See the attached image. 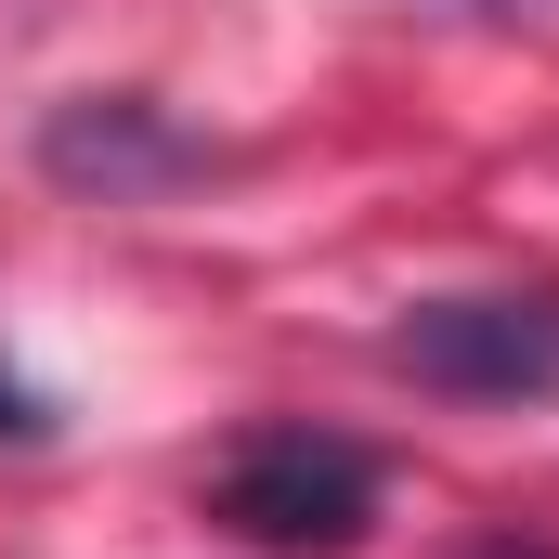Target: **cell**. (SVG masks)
<instances>
[{"label":"cell","instance_id":"cell-1","mask_svg":"<svg viewBox=\"0 0 559 559\" xmlns=\"http://www.w3.org/2000/svg\"><path fill=\"white\" fill-rule=\"evenodd\" d=\"M378 495H391L378 442L312 429V417L235 429L222 468H209V521H222L235 547H261V559H352L378 534Z\"/></svg>","mask_w":559,"mask_h":559},{"label":"cell","instance_id":"cell-2","mask_svg":"<svg viewBox=\"0 0 559 559\" xmlns=\"http://www.w3.org/2000/svg\"><path fill=\"white\" fill-rule=\"evenodd\" d=\"M391 365L455 404H547L559 391V299L547 286H468V299H417L391 325Z\"/></svg>","mask_w":559,"mask_h":559},{"label":"cell","instance_id":"cell-3","mask_svg":"<svg viewBox=\"0 0 559 559\" xmlns=\"http://www.w3.org/2000/svg\"><path fill=\"white\" fill-rule=\"evenodd\" d=\"M39 169L79 182V195H156V182L195 169V131H169L143 92H92V105H66L39 131Z\"/></svg>","mask_w":559,"mask_h":559},{"label":"cell","instance_id":"cell-4","mask_svg":"<svg viewBox=\"0 0 559 559\" xmlns=\"http://www.w3.org/2000/svg\"><path fill=\"white\" fill-rule=\"evenodd\" d=\"M0 442H39V391H26L13 365H0Z\"/></svg>","mask_w":559,"mask_h":559}]
</instances>
